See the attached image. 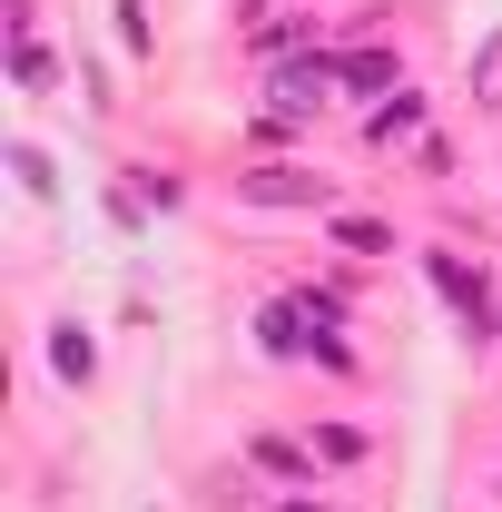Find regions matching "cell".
<instances>
[{"label": "cell", "mask_w": 502, "mask_h": 512, "mask_svg": "<svg viewBox=\"0 0 502 512\" xmlns=\"http://www.w3.org/2000/svg\"><path fill=\"white\" fill-rule=\"evenodd\" d=\"M286 512H325V503H286Z\"/></svg>", "instance_id": "9c48e42d"}, {"label": "cell", "mask_w": 502, "mask_h": 512, "mask_svg": "<svg viewBox=\"0 0 502 512\" xmlns=\"http://www.w3.org/2000/svg\"><path fill=\"white\" fill-rule=\"evenodd\" d=\"M483 109H502V40L483 50Z\"/></svg>", "instance_id": "ba28073f"}, {"label": "cell", "mask_w": 502, "mask_h": 512, "mask_svg": "<svg viewBox=\"0 0 502 512\" xmlns=\"http://www.w3.org/2000/svg\"><path fill=\"white\" fill-rule=\"evenodd\" d=\"M247 197H266V207H306V197H325V188H315L306 168H256Z\"/></svg>", "instance_id": "277c9868"}, {"label": "cell", "mask_w": 502, "mask_h": 512, "mask_svg": "<svg viewBox=\"0 0 502 512\" xmlns=\"http://www.w3.org/2000/svg\"><path fill=\"white\" fill-rule=\"evenodd\" d=\"M325 99H335V69H325V60H306V69H276V109H286V119H315Z\"/></svg>", "instance_id": "6da1fadb"}, {"label": "cell", "mask_w": 502, "mask_h": 512, "mask_svg": "<svg viewBox=\"0 0 502 512\" xmlns=\"http://www.w3.org/2000/svg\"><path fill=\"white\" fill-rule=\"evenodd\" d=\"M315 453H325V463H365L375 434H365V424H315Z\"/></svg>", "instance_id": "8992f818"}, {"label": "cell", "mask_w": 502, "mask_h": 512, "mask_svg": "<svg viewBox=\"0 0 502 512\" xmlns=\"http://www.w3.org/2000/svg\"><path fill=\"white\" fill-rule=\"evenodd\" d=\"M50 365H60L69 384H89V365H99V345H89L79 325H50Z\"/></svg>", "instance_id": "5b68a950"}, {"label": "cell", "mask_w": 502, "mask_h": 512, "mask_svg": "<svg viewBox=\"0 0 502 512\" xmlns=\"http://www.w3.org/2000/svg\"><path fill=\"white\" fill-rule=\"evenodd\" d=\"M345 79H355V89H394V60H384V50H355Z\"/></svg>", "instance_id": "52a82bcc"}, {"label": "cell", "mask_w": 502, "mask_h": 512, "mask_svg": "<svg viewBox=\"0 0 502 512\" xmlns=\"http://www.w3.org/2000/svg\"><path fill=\"white\" fill-rule=\"evenodd\" d=\"M247 463H256V473H276V483H315V444H286V434H256Z\"/></svg>", "instance_id": "7a4b0ae2"}, {"label": "cell", "mask_w": 502, "mask_h": 512, "mask_svg": "<svg viewBox=\"0 0 502 512\" xmlns=\"http://www.w3.org/2000/svg\"><path fill=\"white\" fill-rule=\"evenodd\" d=\"M414 128H424V99H404V89H394V109H375L365 138H375V148H414Z\"/></svg>", "instance_id": "3957f363"}]
</instances>
